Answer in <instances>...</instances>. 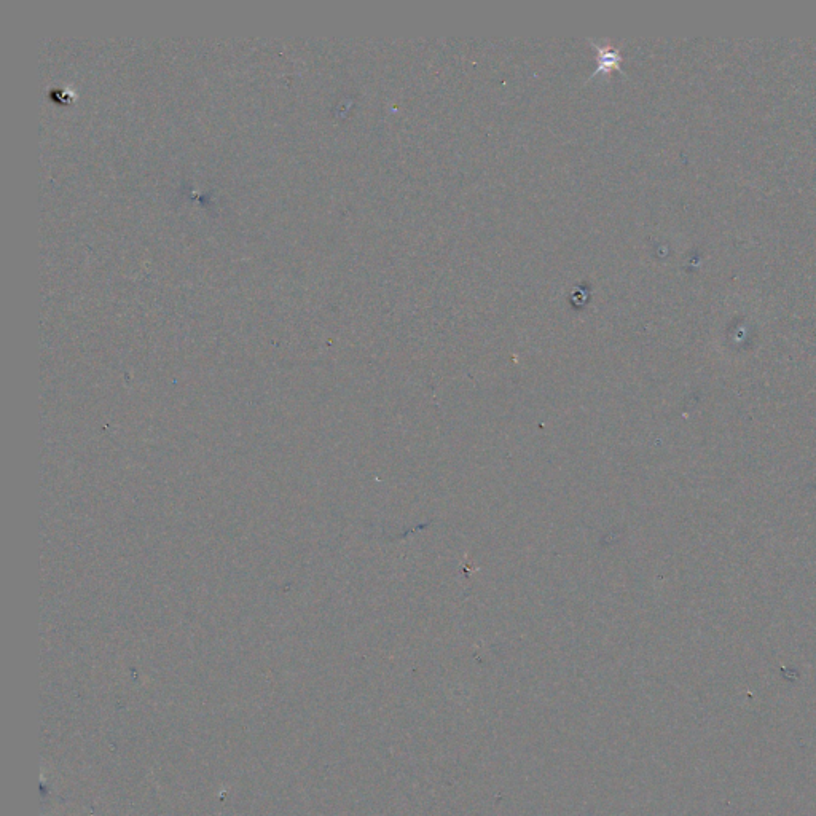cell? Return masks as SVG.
<instances>
[]
</instances>
